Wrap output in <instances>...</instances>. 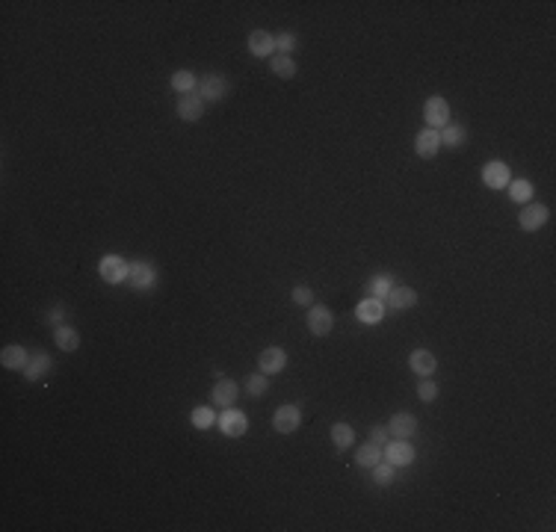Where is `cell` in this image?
Returning a JSON list of instances; mask_svg holds the SVG:
<instances>
[{"instance_id": "obj_36", "label": "cell", "mask_w": 556, "mask_h": 532, "mask_svg": "<svg viewBox=\"0 0 556 532\" xmlns=\"http://www.w3.org/2000/svg\"><path fill=\"white\" fill-rule=\"evenodd\" d=\"M370 441H373L376 447H384V443L391 441V432H388V426H373V429H370Z\"/></svg>"}, {"instance_id": "obj_21", "label": "cell", "mask_w": 556, "mask_h": 532, "mask_svg": "<svg viewBox=\"0 0 556 532\" xmlns=\"http://www.w3.org/2000/svg\"><path fill=\"white\" fill-rule=\"evenodd\" d=\"M27 361H30V352H27L24 346H18V343H12V346H6L4 352H0V364H4L6 370H24Z\"/></svg>"}, {"instance_id": "obj_31", "label": "cell", "mask_w": 556, "mask_h": 532, "mask_svg": "<svg viewBox=\"0 0 556 532\" xmlns=\"http://www.w3.org/2000/svg\"><path fill=\"white\" fill-rule=\"evenodd\" d=\"M213 423H216V414H213L207 406H198V408L193 411V426H198V429H210Z\"/></svg>"}, {"instance_id": "obj_17", "label": "cell", "mask_w": 556, "mask_h": 532, "mask_svg": "<svg viewBox=\"0 0 556 532\" xmlns=\"http://www.w3.org/2000/svg\"><path fill=\"white\" fill-rule=\"evenodd\" d=\"M388 432L391 438H411L418 435V417L415 414H394L388 420Z\"/></svg>"}, {"instance_id": "obj_22", "label": "cell", "mask_w": 556, "mask_h": 532, "mask_svg": "<svg viewBox=\"0 0 556 532\" xmlns=\"http://www.w3.org/2000/svg\"><path fill=\"white\" fill-rule=\"evenodd\" d=\"M53 340H56V346H60L63 352H75L80 346V335L71 325H56L53 328Z\"/></svg>"}, {"instance_id": "obj_9", "label": "cell", "mask_w": 556, "mask_h": 532, "mask_svg": "<svg viewBox=\"0 0 556 532\" xmlns=\"http://www.w3.org/2000/svg\"><path fill=\"white\" fill-rule=\"evenodd\" d=\"M548 216H550V213H548L545 205H538V201H526V205L521 207L518 222H521L524 231H538V228L548 222Z\"/></svg>"}, {"instance_id": "obj_20", "label": "cell", "mask_w": 556, "mask_h": 532, "mask_svg": "<svg viewBox=\"0 0 556 532\" xmlns=\"http://www.w3.org/2000/svg\"><path fill=\"white\" fill-rule=\"evenodd\" d=\"M408 364H411V370L418 372V376H432L435 372V367H438V361H435V355L429 352V349H415L408 355Z\"/></svg>"}, {"instance_id": "obj_15", "label": "cell", "mask_w": 556, "mask_h": 532, "mask_svg": "<svg viewBox=\"0 0 556 532\" xmlns=\"http://www.w3.org/2000/svg\"><path fill=\"white\" fill-rule=\"evenodd\" d=\"M384 301L382 299H373V296H367L358 308H355V316H358L361 323H367V325H376V323H382L384 320Z\"/></svg>"}, {"instance_id": "obj_28", "label": "cell", "mask_w": 556, "mask_h": 532, "mask_svg": "<svg viewBox=\"0 0 556 532\" xmlns=\"http://www.w3.org/2000/svg\"><path fill=\"white\" fill-rule=\"evenodd\" d=\"M329 435H332V443H335L337 450H349L352 441H355V432H352L349 423H335Z\"/></svg>"}, {"instance_id": "obj_1", "label": "cell", "mask_w": 556, "mask_h": 532, "mask_svg": "<svg viewBox=\"0 0 556 532\" xmlns=\"http://www.w3.org/2000/svg\"><path fill=\"white\" fill-rule=\"evenodd\" d=\"M195 92L205 98V104H216V100H222L228 92H231V80H228L225 74H219V71H210V74L198 77Z\"/></svg>"}, {"instance_id": "obj_12", "label": "cell", "mask_w": 556, "mask_h": 532, "mask_svg": "<svg viewBox=\"0 0 556 532\" xmlns=\"http://www.w3.org/2000/svg\"><path fill=\"white\" fill-rule=\"evenodd\" d=\"M482 181H486V186H491V190H503L512 181V169L503 160H491L482 166Z\"/></svg>"}, {"instance_id": "obj_27", "label": "cell", "mask_w": 556, "mask_h": 532, "mask_svg": "<svg viewBox=\"0 0 556 532\" xmlns=\"http://www.w3.org/2000/svg\"><path fill=\"white\" fill-rule=\"evenodd\" d=\"M509 198L515 201V205H526V201H533V183L530 181H509Z\"/></svg>"}, {"instance_id": "obj_4", "label": "cell", "mask_w": 556, "mask_h": 532, "mask_svg": "<svg viewBox=\"0 0 556 532\" xmlns=\"http://www.w3.org/2000/svg\"><path fill=\"white\" fill-rule=\"evenodd\" d=\"M423 122L432 127V131H444L450 124V104L441 95H432L423 104Z\"/></svg>"}, {"instance_id": "obj_8", "label": "cell", "mask_w": 556, "mask_h": 532, "mask_svg": "<svg viewBox=\"0 0 556 532\" xmlns=\"http://www.w3.org/2000/svg\"><path fill=\"white\" fill-rule=\"evenodd\" d=\"M415 305H418V290H411L406 284H394L391 293L384 296V308H391V311H408Z\"/></svg>"}, {"instance_id": "obj_24", "label": "cell", "mask_w": 556, "mask_h": 532, "mask_svg": "<svg viewBox=\"0 0 556 532\" xmlns=\"http://www.w3.org/2000/svg\"><path fill=\"white\" fill-rule=\"evenodd\" d=\"M355 462H358L361 467H376V465L382 462V447H376L373 441L361 443V447L355 450Z\"/></svg>"}, {"instance_id": "obj_33", "label": "cell", "mask_w": 556, "mask_h": 532, "mask_svg": "<svg viewBox=\"0 0 556 532\" xmlns=\"http://www.w3.org/2000/svg\"><path fill=\"white\" fill-rule=\"evenodd\" d=\"M266 391H269L266 376H249L246 379V394L249 396H266Z\"/></svg>"}, {"instance_id": "obj_34", "label": "cell", "mask_w": 556, "mask_h": 532, "mask_svg": "<svg viewBox=\"0 0 556 532\" xmlns=\"http://www.w3.org/2000/svg\"><path fill=\"white\" fill-rule=\"evenodd\" d=\"M293 301H296V305H305V308H311L313 305V290H311V287L308 284H299V287H293Z\"/></svg>"}, {"instance_id": "obj_23", "label": "cell", "mask_w": 556, "mask_h": 532, "mask_svg": "<svg viewBox=\"0 0 556 532\" xmlns=\"http://www.w3.org/2000/svg\"><path fill=\"white\" fill-rule=\"evenodd\" d=\"M269 68H273V74L281 77V80L296 77V60H293V56H284V53L269 56Z\"/></svg>"}, {"instance_id": "obj_32", "label": "cell", "mask_w": 556, "mask_h": 532, "mask_svg": "<svg viewBox=\"0 0 556 532\" xmlns=\"http://www.w3.org/2000/svg\"><path fill=\"white\" fill-rule=\"evenodd\" d=\"M296 45H299V36L296 33H278V39H276V51L284 53V56H290L296 51Z\"/></svg>"}, {"instance_id": "obj_29", "label": "cell", "mask_w": 556, "mask_h": 532, "mask_svg": "<svg viewBox=\"0 0 556 532\" xmlns=\"http://www.w3.org/2000/svg\"><path fill=\"white\" fill-rule=\"evenodd\" d=\"M391 287H394V278H391V275H384V272H382V275H373V278L367 281L370 296H373V299H382V301H384V296L391 293Z\"/></svg>"}, {"instance_id": "obj_18", "label": "cell", "mask_w": 556, "mask_h": 532, "mask_svg": "<svg viewBox=\"0 0 556 532\" xmlns=\"http://www.w3.org/2000/svg\"><path fill=\"white\" fill-rule=\"evenodd\" d=\"M249 51H252V56H276V36L266 30H252Z\"/></svg>"}, {"instance_id": "obj_26", "label": "cell", "mask_w": 556, "mask_h": 532, "mask_svg": "<svg viewBox=\"0 0 556 532\" xmlns=\"http://www.w3.org/2000/svg\"><path fill=\"white\" fill-rule=\"evenodd\" d=\"M195 86H198V77L193 74V71H187V68H181V71H175V74H172V89L178 95L195 92Z\"/></svg>"}, {"instance_id": "obj_16", "label": "cell", "mask_w": 556, "mask_h": 532, "mask_svg": "<svg viewBox=\"0 0 556 532\" xmlns=\"http://www.w3.org/2000/svg\"><path fill=\"white\" fill-rule=\"evenodd\" d=\"M237 396H240V387L231 379H219L216 384H213V394H210L213 406H219V408H231L237 402Z\"/></svg>"}, {"instance_id": "obj_11", "label": "cell", "mask_w": 556, "mask_h": 532, "mask_svg": "<svg viewBox=\"0 0 556 532\" xmlns=\"http://www.w3.org/2000/svg\"><path fill=\"white\" fill-rule=\"evenodd\" d=\"M157 284V269L148 261H136L131 264V287L139 293H148L151 287Z\"/></svg>"}, {"instance_id": "obj_35", "label": "cell", "mask_w": 556, "mask_h": 532, "mask_svg": "<svg viewBox=\"0 0 556 532\" xmlns=\"http://www.w3.org/2000/svg\"><path fill=\"white\" fill-rule=\"evenodd\" d=\"M418 396H420V402H435L438 399V384L429 382V379H423L418 384Z\"/></svg>"}, {"instance_id": "obj_30", "label": "cell", "mask_w": 556, "mask_h": 532, "mask_svg": "<svg viewBox=\"0 0 556 532\" xmlns=\"http://www.w3.org/2000/svg\"><path fill=\"white\" fill-rule=\"evenodd\" d=\"M394 479H396V467H394V465H388V462L382 458V462L373 467V482H376V485H382V488H388Z\"/></svg>"}, {"instance_id": "obj_5", "label": "cell", "mask_w": 556, "mask_h": 532, "mask_svg": "<svg viewBox=\"0 0 556 532\" xmlns=\"http://www.w3.org/2000/svg\"><path fill=\"white\" fill-rule=\"evenodd\" d=\"M332 328H335V313L325 305H311V311H308V332L317 335V337H325V335H332Z\"/></svg>"}, {"instance_id": "obj_14", "label": "cell", "mask_w": 556, "mask_h": 532, "mask_svg": "<svg viewBox=\"0 0 556 532\" xmlns=\"http://www.w3.org/2000/svg\"><path fill=\"white\" fill-rule=\"evenodd\" d=\"M258 367L264 376H273V372H281L284 367H287V352L278 349V346H269L258 355Z\"/></svg>"}, {"instance_id": "obj_19", "label": "cell", "mask_w": 556, "mask_h": 532, "mask_svg": "<svg viewBox=\"0 0 556 532\" xmlns=\"http://www.w3.org/2000/svg\"><path fill=\"white\" fill-rule=\"evenodd\" d=\"M27 382H39L41 376H48L51 372V355L48 352H36L30 355V361H27V367L21 370Z\"/></svg>"}, {"instance_id": "obj_3", "label": "cell", "mask_w": 556, "mask_h": 532, "mask_svg": "<svg viewBox=\"0 0 556 532\" xmlns=\"http://www.w3.org/2000/svg\"><path fill=\"white\" fill-rule=\"evenodd\" d=\"M98 272H101V278L107 284H122L131 278V264L122 254H104L101 264H98Z\"/></svg>"}, {"instance_id": "obj_7", "label": "cell", "mask_w": 556, "mask_h": 532, "mask_svg": "<svg viewBox=\"0 0 556 532\" xmlns=\"http://www.w3.org/2000/svg\"><path fill=\"white\" fill-rule=\"evenodd\" d=\"M299 423H302V411L299 406H281L276 414H273V429L278 435H293Z\"/></svg>"}, {"instance_id": "obj_13", "label": "cell", "mask_w": 556, "mask_h": 532, "mask_svg": "<svg viewBox=\"0 0 556 532\" xmlns=\"http://www.w3.org/2000/svg\"><path fill=\"white\" fill-rule=\"evenodd\" d=\"M415 151L423 160H432V157L441 151V131H432V127H423V131L415 136Z\"/></svg>"}, {"instance_id": "obj_6", "label": "cell", "mask_w": 556, "mask_h": 532, "mask_svg": "<svg viewBox=\"0 0 556 532\" xmlns=\"http://www.w3.org/2000/svg\"><path fill=\"white\" fill-rule=\"evenodd\" d=\"M219 429H222V435H228V438H243L246 429H249V417L243 411H237V408H225L219 414Z\"/></svg>"}, {"instance_id": "obj_25", "label": "cell", "mask_w": 556, "mask_h": 532, "mask_svg": "<svg viewBox=\"0 0 556 532\" xmlns=\"http://www.w3.org/2000/svg\"><path fill=\"white\" fill-rule=\"evenodd\" d=\"M467 142V131L462 124H447L444 131H441V145H447V148H462Z\"/></svg>"}, {"instance_id": "obj_2", "label": "cell", "mask_w": 556, "mask_h": 532, "mask_svg": "<svg viewBox=\"0 0 556 532\" xmlns=\"http://www.w3.org/2000/svg\"><path fill=\"white\" fill-rule=\"evenodd\" d=\"M415 455H418V450L408 443V438H391V441L382 447V458H384L388 465H394V467L411 465V462H415Z\"/></svg>"}, {"instance_id": "obj_37", "label": "cell", "mask_w": 556, "mask_h": 532, "mask_svg": "<svg viewBox=\"0 0 556 532\" xmlns=\"http://www.w3.org/2000/svg\"><path fill=\"white\" fill-rule=\"evenodd\" d=\"M63 316H68V308H63V305H56L48 316H45V323H51V325H63Z\"/></svg>"}, {"instance_id": "obj_10", "label": "cell", "mask_w": 556, "mask_h": 532, "mask_svg": "<svg viewBox=\"0 0 556 532\" xmlns=\"http://www.w3.org/2000/svg\"><path fill=\"white\" fill-rule=\"evenodd\" d=\"M178 119H183V122H198L205 116V98L198 95V92H187V95H181L178 98Z\"/></svg>"}]
</instances>
